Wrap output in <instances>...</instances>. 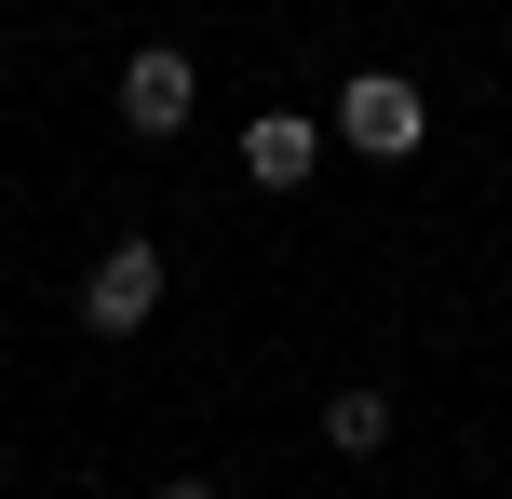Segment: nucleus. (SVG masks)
<instances>
[{
    "instance_id": "nucleus-3",
    "label": "nucleus",
    "mask_w": 512,
    "mask_h": 499,
    "mask_svg": "<svg viewBox=\"0 0 512 499\" xmlns=\"http://www.w3.org/2000/svg\"><path fill=\"white\" fill-rule=\"evenodd\" d=\"M189 108H203V68H189V41H149V54L122 68V135H149V149H162V135H189Z\"/></svg>"
},
{
    "instance_id": "nucleus-4",
    "label": "nucleus",
    "mask_w": 512,
    "mask_h": 499,
    "mask_svg": "<svg viewBox=\"0 0 512 499\" xmlns=\"http://www.w3.org/2000/svg\"><path fill=\"white\" fill-rule=\"evenodd\" d=\"M310 162H324V122L310 108H256L243 122V176L256 189H310Z\"/></svg>"
},
{
    "instance_id": "nucleus-1",
    "label": "nucleus",
    "mask_w": 512,
    "mask_h": 499,
    "mask_svg": "<svg viewBox=\"0 0 512 499\" xmlns=\"http://www.w3.org/2000/svg\"><path fill=\"white\" fill-rule=\"evenodd\" d=\"M337 149H364V162H418V135H432V95H418L405 68H351L337 81Z\"/></svg>"
},
{
    "instance_id": "nucleus-2",
    "label": "nucleus",
    "mask_w": 512,
    "mask_h": 499,
    "mask_svg": "<svg viewBox=\"0 0 512 499\" xmlns=\"http://www.w3.org/2000/svg\"><path fill=\"white\" fill-rule=\"evenodd\" d=\"M81 324H95V338H149L162 324V243L149 230H122L95 270H81Z\"/></svg>"
},
{
    "instance_id": "nucleus-6",
    "label": "nucleus",
    "mask_w": 512,
    "mask_h": 499,
    "mask_svg": "<svg viewBox=\"0 0 512 499\" xmlns=\"http://www.w3.org/2000/svg\"><path fill=\"white\" fill-rule=\"evenodd\" d=\"M149 499H216V486H203V473H176V486H149Z\"/></svg>"
},
{
    "instance_id": "nucleus-5",
    "label": "nucleus",
    "mask_w": 512,
    "mask_h": 499,
    "mask_svg": "<svg viewBox=\"0 0 512 499\" xmlns=\"http://www.w3.org/2000/svg\"><path fill=\"white\" fill-rule=\"evenodd\" d=\"M324 446H337V459H378V446H391V392H364V378H351V392L324 405Z\"/></svg>"
}]
</instances>
